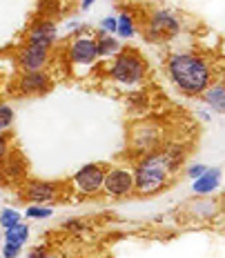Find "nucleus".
Listing matches in <instances>:
<instances>
[{
  "instance_id": "obj_1",
  "label": "nucleus",
  "mask_w": 225,
  "mask_h": 258,
  "mask_svg": "<svg viewBox=\"0 0 225 258\" xmlns=\"http://www.w3.org/2000/svg\"><path fill=\"white\" fill-rule=\"evenodd\" d=\"M170 76L181 91L185 94H201L210 87L212 69L203 58L192 56V53H174L167 62Z\"/></svg>"
},
{
  "instance_id": "obj_2",
  "label": "nucleus",
  "mask_w": 225,
  "mask_h": 258,
  "mask_svg": "<svg viewBox=\"0 0 225 258\" xmlns=\"http://www.w3.org/2000/svg\"><path fill=\"white\" fill-rule=\"evenodd\" d=\"M167 165H165L160 154H149L145 160L136 167V178H134V187L138 194L147 196V194H156L167 185Z\"/></svg>"
},
{
  "instance_id": "obj_3",
  "label": "nucleus",
  "mask_w": 225,
  "mask_h": 258,
  "mask_svg": "<svg viewBox=\"0 0 225 258\" xmlns=\"http://www.w3.org/2000/svg\"><path fill=\"white\" fill-rule=\"evenodd\" d=\"M111 76L119 80V83L134 85L145 76V62L138 56V51L123 49L121 53H116L114 67H111Z\"/></svg>"
},
{
  "instance_id": "obj_4",
  "label": "nucleus",
  "mask_w": 225,
  "mask_h": 258,
  "mask_svg": "<svg viewBox=\"0 0 225 258\" xmlns=\"http://www.w3.org/2000/svg\"><path fill=\"white\" fill-rule=\"evenodd\" d=\"M179 29H181V23L174 14L158 12V14H154L152 23H149V34L147 36H149L152 42H165L167 38H172V36L179 34Z\"/></svg>"
},
{
  "instance_id": "obj_5",
  "label": "nucleus",
  "mask_w": 225,
  "mask_h": 258,
  "mask_svg": "<svg viewBox=\"0 0 225 258\" xmlns=\"http://www.w3.org/2000/svg\"><path fill=\"white\" fill-rule=\"evenodd\" d=\"M103 180H105V171L100 169L98 165H85V167L78 169L76 176H74V185L83 194H96L103 187Z\"/></svg>"
},
{
  "instance_id": "obj_6",
  "label": "nucleus",
  "mask_w": 225,
  "mask_h": 258,
  "mask_svg": "<svg viewBox=\"0 0 225 258\" xmlns=\"http://www.w3.org/2000/svg\"><path fill=\"white\" fill-rule=\"evenodd\" d=\"M103 187H105L107 194H111V196H125V194H130L132 187H134V176L125 169H111L109 174H105Z\"/></svg>"
},
{
  "instance_id": "obj_7",
  "label": "nucleus",
  "mask_w": 225,
  "mask_h": 258,
  "mask_svg": "<svg viewBox=\"0 0 225 258\" xmlns=\"http://www.w3.org/2000/svg\"><path fill=\"white\" fill-rule=\"evenodd\" d=\"M98 58L94 38H76L69 47V60L76 64H92Z\"/></svg>"
},
{
  "instance_id": "obj_8",
  "label": "nucleus",
  "mask_w": 225,
  "mask_h": 258,
  "mask_svg": "<svg viewBox=\"0 0 225 258\" xmlns=\"http://www.w3.org/2000/svg\"><path fill=\"white\" fill-rule=\"evenodd\" d=\"M45 62H47V47L27 45L20 51V64L25 67V72H38Z\"/></svg>"
},
{
  "instance_id": "obj_9",
  "label": "nucleus",
  "mask_w": 225,
  "mask_h": 258,
  "mask_svg": "<svg viewBox=\"0 0 225 258\" xmlns=\"http://www.w3.org/2000/svg\"><path fill=\"white\" fill-rule=\"evenodd\" d=\"M56 40V25L49 23V20H42L29 31V45H38V47H47Z\"/></svg>"
},
{
  "instance_id": "obj_10",
  "label": "nucleus",
  "mask_w": 225,
  "mask_h": 258,
  "mask_svg": "<svg viewBox=\"0 0 225 258\" xmlns=\"http://www.w3.org/2000/svg\"><path fill=\"white\" fill-rule=\"evenodd\" d=\"M20 89L25 94H45L49 89V76L42 72H25L20 78Z\"/></svg>"
},
{
  "instance_id": "obj_11",
  "label": "nucleus",
  "mask_w": 225,
  "mask_h": 258,
  "mask_svg": "<svg viewBox=\"0 0 225 258\" xmlns=\"http://www.w3.org/2000/svg\"><path fill=\"white\" fill-rule=\"evenodd\" d=\"M56 194H58V189H56V185H53V182L36 180V182H31V185L27 187V196H29L36 205L53 201V198H56Z\"/></svg>"
},
{
  "instance_id": "obj_12",
  "label": "nucleus",
  "mask_w": 225,
  "mask_h": 258,
  "mask_svg": "<svg viewBox=\"0 0 225 258\" xmlns=\"http://www.w3.org/2000/svg\"><path fill=\"white\" fill-rule=\"evenodd\" d=\"M218 182H221V169L218 167H210L205 169L199 178H194V185H192V189L196 194H210L218 187Z\"/></svg>"
},
{
  "instance_id": "obj_13",
  "label": "nucleus",
  "mask_w": 225,
  "mask_h": 258,
  "mask_svg": "<svg viewBox=\"0 0 225 258\" xmlns=\"http://www.w3.org/2000/svg\"><path fill=\"white\" fill-rule=\"evenodd\" d=\"M27 236H29V229H27V225L18 223L14 225V227L7 229V234H5V245H14V247H23Z\"/></svg>"
},
{
  "instance_id": "obj_14",
  "label": "nucleus",
  "mask_w": 225,
  "mask_h": 258,
  "mask_svg": "<svg viewBox=\"0 0 225 258\" xmlns=\"http://www.w3.org/2000/svg\"><path fill=\"white\" fill-rule=\"evenodd\" d=\"M205 100L218 111V114L225 111V89H223V85L218 83V85H214V87H207L205 89Z\"/></svg>"
},
{
  "instance_id": "obj_15",
  "label": "nucleus",
  "mask_w": 225,
  "mask_h": 258,
  "mask_svg": "<svg viewBox=\"0 0 225 258\" xmlns=\"http://www.w3.org/2000/svg\"><path fill=\"white\" fill-rule=\"evenodd\" d=\"M116 34H119L121 38H132V36L136 34V29H134V20H132V16L121 14L119 18H116Z\"/></svg>"
},
{
  "instance_id": "obj_16",
  "label": "nucleus",
  "mask_w": 225,
  "mask_h": 258,
  "mask_svg": "<svg viewBox=\"0 0 225 258\" xmlns=\"http://www.w3.org/2000/svg\"><path fill=\"white\" fill-rule=\"evenodd\" d=\"M96 49H98V56H111V53H119V40L100 38L98 42H96Z\"/></svg>"
},
{
  "instance_id": "obj_17",
  "label": "nucleus",
  "mask_w": 225,
  "mask_h": 258,
  "mask_svg": "<svg viewBox=\"0 0 225 258\" xmlns=\"http://www.w3.org/2000/svg\"><path fill=\"white\" fill-rule=\"evenodd\" d=\"M20 223V214L16 212V209H5L3 214H0V225H5V227H14V225Z\"/></svg>"
},
{
  "instance_id": "obj_18",
  "label": "nucleus",
  "mask_w": 225,
  "mask_h": 258,
  "mask_svg": "<svg viewBox=\"0 0 225 258\" xmlns=\"http://www.w3.org/2000/svg\"><path fill=\"white\" fill-rule=\"evenodd\" d=\"M14 122V111H12V107H7V105H0V132L3 129H7L9 125Z\"/></svg>"
},
{
  "instance_id": "obj_19",
  "label": "nucleus",
  "mask_w": 225,
  "mask_h": 258,
  "mask_svg": "<svg viewBox=\"0 0 225 258\" xmlns=\"http://www.w3.org/2000/svg\"><path fill=\"white\" fill-rule=\"evenodd\" d=\"M49 216H51L49 207H38V205L27 207V218H49Z\"/></svg>"
},
{
  "instance_id": "obj_20",
  "label": "nucleus",
  "mask_w": 225,
  "mask_h": 258,
  "mask_svg": "<svg viewBox=\"0 0 225 258\" xmlns=\"http://www.w3.org/2000/svg\"><path fill=\"white\" fill-rule=\"evenodd\" d=\"M100 27H103L105 31H111V34H116V18H105Z\"/></svg>"
},
{
  "instance_id": "obj_21",
  "label": "nucleus",
  "mask_w": 225,
  "mask_h": 258,
  "mask_svg": "<svg viewBox=\"0 0 225 258\" xmlns=\"http://www.w3.org/2000/svg\"><path fill=\"white\" fill-rule=\"evenodd\" d=\"M205 169H207L205 165H194V167H190V169H187V174H190L192 178H199V176H201Z\"/></svg>"
},
{
  "instance_id": "obj_22",
  "label": "nucleus",
  "mask_w": 225,
  "mask_h": 258,
  "mask_svg": "<svg viewBox=\"0 0 225 258\" xmlns=\"http://www.w3.org/2000/svg\"><path fill=\"white\" fill-rule=\"evenodd\" d=\"M18 251H20V247H14V245H5V258H16L18 256Z\"/></svg>"
},
{
  "instance_id": "obj_23",
  "label": "nucleus",
  "mask_w": 225,
  "mask_h": 258,
  "mask_svg": "<svg viewBox=\"0 0 225 258\" xmlns=\"http://www.w3.org/2000/svg\"><path fill=\"white\" fill-rule=\"evenodd\" d=\"M7 149H9V147H7V138H5L3 134H0V158H3V156L7 154Z\"/></svg>"
},
{
  "instance_id": "obj_24",
  "label": "nucleus",
  "mask_w": 225,
  "mask_h": 258,
  "mask_svg": "<svg viewBox=\"0 0 225 258\" xmlns=\"http://www.w3.org/2000/svg\"><path fill=\"white\" fill-rule=\"evenodd\" d=\"M27 258H53L51 254H45V251H40V249H36V251H31Z\"/></svg>"
},
{
  "instance_id": "obj_25",
  "label": "nucleus",
  "mask_w": 225,
  "mask_h": 258,
  "mask_svg": "<svg viewBox=\"0 0 225 258\" xmlns=\"http://www.w3.org/2000/svg\"><path fill=\"white\" fill-rule=\"evenodd\" d=\"M92 3H94V0H83V9H89V7H92Z\"/></svg>"
}]
</instances>
